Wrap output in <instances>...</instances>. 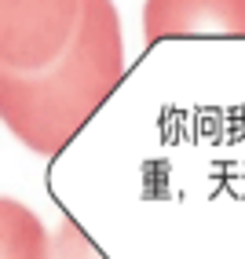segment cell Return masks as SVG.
<instances>
[{"label": "cell", "mask_w": 245, "mask_h": 259, "mask_svg": "<svg viewBox=\"0 0 245 259\" xmlns=\"http://www.w3.org/2000/svg\"><path fill=\"white\" fill-rule=\"evenodd\" d=\"M125 77V40L114 0H84L66 51L44 70H0V113L26 150L55 157Z\"/></svg>", "instance_id": "obj_1"}, {"label": "cell", "mask_w": 245, "mask_h": 259, "mask_svg": "<svg viewBox=\"0 0 245 259\" xmlns=\"http://www.w3.org/2000/svg\"><path fill=\"white\" fill-rule=\"evenodd\" d=\"M84 0H0V70L33 73L74 40Z\"/></svg>", "instance_id": "obj_2"}, {"label": "cell", "mask_w": 245, "mask_h": 259, "mask_svg": "<svg viewBox=\"0 0 245 259\" xmlns=\"http://www.w3.org/2000/svg\"><path fill=\"white\" fill-rule=\"evenodd\" d=\"M245 37V0H147L143 40Z\"/></svg>", "instance_id": "obj_3"}]
</instances>
